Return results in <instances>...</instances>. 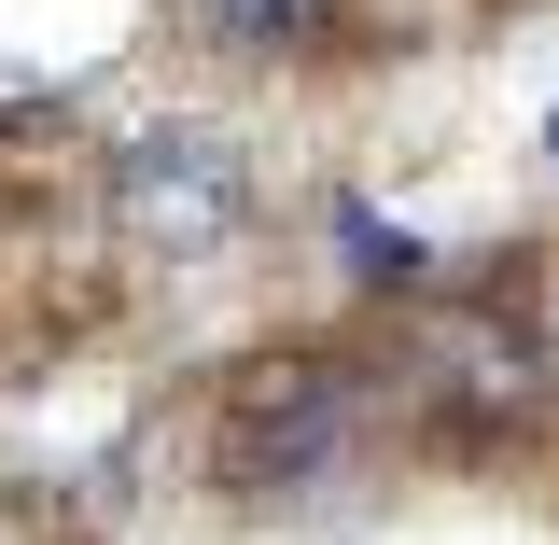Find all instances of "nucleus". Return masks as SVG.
<instances>
[{
    "instance_id": "nucleus-1",
    "label": "nucleus",
    "mask_w": 559,
    "mask_h": 545,
    "mask_svg": "<svg viewBox=\"0 0 559 545\" xmlns=\"http://www.w3.org/2000/svg\"><path fill=\"white\" fill-rule=\"evenodd\" d=\"M364 448V378L349 364H266L224 406V476L238 489H322Z\"/></svg>"
},
{
    "instance_id": "nucleus-2",
    "label": "nucleus",
    "mask_w": 559,
    "mask_h": 545,
    "mask_svg": "<svg viewBox=\"0 0 559 545\" xmlns=\"http://www.w3.org/2000/svg\"><path fill=\"white\" fill-rule=\"evenodd\" d=\"M112 224H127L140 252H224L238 238V154H210V140H140L127 168H112Z\"/></svg>"
},
{
    "instance_id": "nucleus-3",
    "label": "nucleus",
    "mask_w": 559,
    "mask_h": 545,
    "mask_svg": "<svg viewBox=\"0 0 559 545\" xmlns=\"http://www.w3.org/2000/svg\"><path fill=\"white\" fill-rule=\"evenodd\" d=\"M322 14L336 0H197L210 43H238V57H294V43H322Z\"/></svg>"
},
{
    "instance_id": "nucleus-4",
    "label": "nucleus",
    "mask_w": 559,
    "mask_h": 545,
    "mask_svg": "<svg viewBox=\"0 0 559 545\" xmlns=\"http://www.w3.org/2000/svg\"><path fill=\"white\" fill-rule=\"evenodd\" d=\"M336 224H349V266H419V238H406V224H378V210H364V197H349Z\"/></svg>"
}]
</instances>
